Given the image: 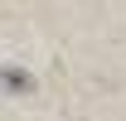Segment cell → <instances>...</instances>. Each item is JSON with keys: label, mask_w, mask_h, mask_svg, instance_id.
Listing matches in <instances>:
<instances>
[{"label": "cell", "mask_w": 126, "mask_h": 121, "mask_svg": "<svg viewBox=\"0 0 126 121\" xmlns=\"http://www.w3.org/2000/svg\"><path fill=\"white\" fill-rule=\"evenodd\" d=\"M0 87H5V92H15V97H29L39 82H34L29 68H19V63H0Z\"/></svg>", "instance_id": "1"}]
</instances>
